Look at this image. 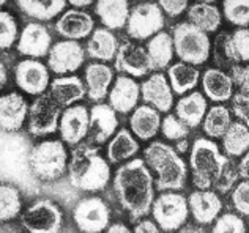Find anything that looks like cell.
I'll list each match as a JSON object with an SVG mask.
<instances>
[{"label":"cell","mask_w":249,"mask_h":233,"mask_svg":"<svg viewBox=\"0 0 249 233\" xmlns=\"http://www.w3.org/2000/svg\"><path fill=\"white\" fill-rule=\"evenodd\" d=\"M114 191L131 219L147 216L155 202V180L145 161L134 158L119 167L114 177Z\"/></svg>","instance_id":"6da1fadb"},{"label":"cell","mask_w":249,"mask_h":233,"mask_svg":"<svg viewBox=\"0 0 249 233\" xmlns=\"http://www.w3.org/2000/svg\"><path fill=\"white\" fill-rule=\"evenodd\" d=\"M68 177L70 183L76 189L98 192L107 186L110 180V167L100 154V148L91 142H85L71 150Z\"/></svg>","instance_id":"7a4b0ae2"},{"label":"cell","mask_w":249,"mask_h":233,"mask_svg":"<svg viewBox=\"0 0 249 233\" xmlns=\"http://www.w3.org/2000/svg\"><path fill=\"white\" fill-rule=\"evenodd\" d=\"M143 161L156 173L158 191H181L185 187L188 167L174 147L161 140L152 142L143 150Z\"/></svg>","instance_id":"3957f363"},{"label":"cell","mask_w":249,"mask_h":233,"mask_svg":"<svg viewBox=\"0 0 249 233\" xmlns=\"http://www.w3.org/2000/svg\"><path fill=\"white\" fill-rule=\"evenodd\" d=\"M229 166L231 163L227 156L221 153L212 139L199 137L194 140L189 154V167L193 172V183L197 189H212L218 186Z\"/></svg>","instance_id":"277c9868"},{"label":"cell","mask_w":249,"mask_h":233,"mask_svg":"<svg viewBox=\"0 0 249 233\" xmlns=\"http://www.w3.org/2000/svg\"><path fill=\"white\" fill-rule=\"evenodd\" d=\"M68 153L60 140H43L32 147L29 167L41 181H54L68 170Z\"/></svg>","instance_id":"5b68a950"},{"label":"cell","mask_w":249,"mask_h":233,"mask_svg":"<svg viewBox=\"0 0 249 233\" xmlns=\"http://www.w3.org/2000/svg\"><path fill=\"white\" fill-rule=\"evenodd\" d=\"M172 40L175 55L181 62L199 67L208 60L210 50H212L210 36L191 22L177 24L172 29Z\"/></svg>","instance_id":"8992f818"},{"label":"cell","mask_w":249,"mask_h":233,"mask_svg":"<svg viewBox=\"0 0 249 233\" xmlns=\"http://www.w3.org/2000/svg\"><path fill=\"white\" fill-rule=\"evenodd\" d=\"M152 213L155 222L164 232H178L186 224L189 216V205L185 196L178 192H162L155 199Z\"/></svg>","instance_id":"52a82bcc"},{"label":"cell","mask_w":249,"mask_h":233,"mask_svg":"<svg viewBox=\"0 0 249 233\" xmlns=\"http://www.w3.org/2000/svg\"><path fill=\"white\" fill-rule=\"evenodd\" d=\"M164 27V11L158 3H139L131 8L126 32L128 35L137 41L153 38L156 33L162 32Z\"/></svg>","instance_id":"ba28073f"},{"label":"cell","mask_w":249,"mask_h":233,"mask_svg":"<svg viewBox=\"0 0 249 233\" xmlns=\"http://www.w3.org/2000/svg\"><path fill=\"white\" fill-rule=\"evenodd\" d=\"M60 118V104L51 93L36 96L29 109V133L36 137L54 134L58 131Z\"/></svg>","instance_id":"9c48e42d"},{"label":"cell","mask_w":249,"mask_h":233,"mask_svg":"<svg viewBox=\"0 0 249 233\" xmlns=\"http://www.w3.org/2000/svg\"><path fill=\"white\" fill-rule=\"evenodd\" d=\"M21 222L29 233H60L63 213L51 200H38L22 213Z\"/></svg>","instance_id":"30bf717a"},{"label":"cell","mask_w":249,"mask_h":233,"mask_svg":"<svg viewBox=\"0 0 249 233\" xmlns=\"http://www.w3.org/2000/svg\"><path fill=\"white\" fill-rule=\"evenodd\" d=\"M73 219L82 233H101L109 227L110 210L103 199L87 197L74 206Z\"/></svg>","instance_id":"8fae6325"},{"label":"cell","mask_w":249,"mask_h":233,"mask_svg":"<svg viewBox=\"0 0 249 233\" xmlns=\"http://www.w3.org/2000/svg\"><path fill=\"white\" fill-rule=\"evenodd\" d=\"M85 60V49L77 41H58L51 48L48 54V67L57 76L73 74Z\"/></svg>","instance_id":"7c38bea8"},{"label":"cell","mask_w":249,"mask_h":233,"mask_svg":"<svg viewBox=\"0 0 249 233\" xmlns=\"http://www.w3.org/2000/svg\"><path fill=\"white\" fill-rule=\"evenodd\" d=\"M15 81L22 92L34 96L44 95L48 87H51L49 69L36 58H27V60H22L16 65Z\"/></svg>","instance_id":"4fadbf2b"},{"label":"cell","mask_w":249,"mask_h":233,"mask_svg":"<svg viewBox=\"0 0 249 233\" xmlns=\"http://www.w3.org/2000/svg\"><path fill=\"white\" fill-rule=\"evenodd\" d=\"M58 131L62 140L68 145L76 147L82 144L90 131V111L82 104L67 107L62 112Z\"/></svg>","instance_id":"5bb4252c"},{"label":"cell","mask_w":249,"mask_h":233,"mask_svg":"<svg viewBox=\"0 0 249 233\" xmlns=\"http://www.w3.org/2000/svg\"><path fill=\"white\" fill-rule=\"evenodd\" d=\"M114 67L120 73L133 77H143L148 74V71H152L147 48H142L141 44L133 41H124L120 44L114 60Z\"/></svg>","instance_id":"9a60e30c"},{"label":"cell","mask_w":249,"mask_h":233,"mask_svg":"<svg viewBox=\"0 0 249 233\" xmlns=\"http://www.w3.org/2000/svg\"><path fill=\"white\" fill-rule=\"evenodd\" d=\"M52 36L40 22H30L22 29L18 40V52L25 57L41 58L51 50Z\"/></svg>","instance_id":"2e32d148"},{"label":"cell","mask_w":249,"mask_h":233,"mask_svg":"<svg viewBox=\"0 0 249 233\" xmlns=\"http://www.w3.org/2000/svg\"><path fill=\"white\" fill-rule=\"evenodd\" d=\"M141 96L145 104L160 112H169L174 106V90L162 73H155L141 85Z\"/></svg>","instance_id":"e0dca14e"},{"label":"cell","mask_w":249,"mask_h":233,"mask_svg":"<svg viewBox=\"0 0 249 233\" xmlns=\"http://www.w3.org/2000/svg\"><path fill=\"white\" fill-rule=\"evenodd\" d=\"M119 129L117 112L110 104H95L90 109V142L95 145L106 144Z\"/></svg>","instance_id":"ac0fdd59"},{"label":"cell","mask_w":249,"mask_h":233,"mask_svg":"<svg viewBox=\"0 0 249 233\" xmlns=\"http://www.w3.org/2000/svg\"><path fill=\"white\" fill-rule=\"evenodd\" d=\"M29 102L21 93L10 92L0 100V125L3 133H16L29 118Z\"/></svg>","instance_id":"d6986e66"},{"label":"cell","mask_w":249,"mask_h":233,"mask_svg":"<svg viewBox=\"0 0 249 233\" xmlns=\"http://www.w3.org/2000/svg\"><path fill=\"white\" fill-rule=\"evenodd\" d=\"M55 30L67 40L79 41L90 36L95 30V21L89 13L77 8L65 11L55 22Z\"/></svg>","instance_id":"ffe728a7"},{"label":"cell","mask_w":249,"mask_h":233,"mask_svg":"<svg viewBox=\"0 0 249 233\" xmlns=\"http://www.w3.org/2000/svg\"><path fill=\"white\" fill-rule=\"evenodd\" d=\"M141 98V85L133 77L120 76L114 81L109 92V104L115 112L128 114L134 111Z\"/></svg>","instance_id":"44dd1931"},{"label":"cell","mask_w":249,"mask_h":233,"mask_svg":"<svg viewBox=\"0 0 249 233\" xmlns=\"http://www.w3.org/2000/svg\"><path fill=\"white\" fill-rule=\"evenodd\" d=\"M189 211L197 224H212L219 217L222 202L219 196L210 189H197L188 199Z\"/></svg>","instance_id":"7402d4cb"},{"label":"cell","mask_w":249,"mask_h":233,"mask_svg":"<svg viewBox=\"0 0 249 233\" xmlns=\"http://www.w3.org/2000/svg\"><path fill=\"white\" fill-rule=\"evenodd\" d=\"M87 96L95 102H101L109 96L110 83L114 81V71L106 63H90L84 73Z\"/></svg>","instance_id":"603a6c76"},{"label":"cell","mask_w":249,"mask_h":233,"mask_svg":"<svg viewBox=\"0 0 249 233\" xmlns=\"http://www.w3.org/2000/svg\"><path fill=\"white\" fill-rule=\"evenodd\" d=\"M49 93L60 107H71L74 102L84 100L87 87L77 76H58L51 82Z\"/></svg>","instance_id":"cb8c5ba5"},{"label":"cell","mask_w":249,"mask_h":233,"mask_svg":"<svg viewBox=\"0 0 249 233\" xmlns=\"http://www.w3.org/2000/svg\"><path fill=\"white\" fill-rule=\"evenodd\" d=\"M161 114L155 107L148 104H142L134 109L129 118L131 131L141 140L153 139L161 129Z\"/></svg>","instance_id":"d4e9b609"},{"label":"cell","mask_w":249,"mask_h":233,"mask_svg":"<svg viewBox=\"0 0 249 233\" xmlns=\"http://www.w3.org/2000/svg\"><path fill=\"white\" fill-rule=\"evenodd\" d=\"M202 88L207 98L214 102H226L233 96L232 76L221 69L210 68L202 76Z\"/></svg>","instance_id":"484cf974"},{"label":"cell","mask_w":249,"mask_h":233,"mask_svg":"<svg viewBox=\"0 0 249 233\" xmlns=\"http://www.w3.org/2000/svg\"><path fill=\"white\" fill-rule=\"evenodd\" d=\"M95 13L106 29L120 30L126 27L131 8L128 0H98Z\"/></svg>","instance_id":"4316f807"},{"label":"cell","mask_w":249,"mask_h":233,"mask_svg":"<svg viewBox=\"0 0 249 233\" xmlns=\"http://www.w3.org/2000/svg\"><path fill=\"white\" fill-rule=\"evenodd\" d=\"M119 40L109 29H95L87 41L85 52L89 57L95 58L98 62H110L115 60V55L119 52Z\"/></svg>","instance_id":"83f0119b"},{"label":"cell","mask_w":249,"mask_h":233,"mask_svg":"<svg viewBox=\"0 0 249 233\" xmlns=\"http://www.w3.org/2000/svg\"><path fill=\"white\" fill-rule=\"evenodd\" d=\"M147 52L152 71H162L164 68L170 67V62H172L175 54L172 35H169L167 32L156 33L153 38H150L147 44Z\"/></svg>","instance_id":"f1b7e54d"},{"label":"cell","mask_w":249,"mask_h":233,"mask_svg":"<svg viewBox=\"0 0 249 233\" xmlns=\"http://www.w3.org/2000/svg\"><path fill=\"white\" fill-rule=\"evenodd\" d=\"M175 115L189 128H197L207 115V100L200 92H191L177 102Z\"/></svg>","instance_id":"f546056e"},{"label":"cell","mask_w":249,"mask_h":233,"mask_svg":"<svg viewBox=\"0 0 249 233\" xmlns=\"http://www.w3.org/2000/svg\"><path fill=\"white\" fill-rule=\"evenodd\" d=\"M18 8L36 21H51L62 15L68 0H15Z\"/></svg>","instance_id":"4dcf8cb0"},{"label":"cell","mask_w":249,"mask_h":233,"mask_svg":"<svg viewBox=\"0 0 249 233\" xmlns=\"http://www.w3.org/2000/svg\"><path fill=\"white\" fill-rule=\"evenodd\" d=\"M170 87H172L174 93L177 95H185L186 92H191L199 83L200 73L194 65H189L185 62L174 63L169 67L167 71Z\"/></svg>","instance_id":"1f68e13d"},{"label":"cell","mask_w":249,"mask_h":233,"mask_svg":"<svg viewBox=\"0 0 249 233\" xmlns=\"http://www.w3.org/2000/svg\"><path fill=\"white\" fill-rule=\"evenodd\" d=\"M139 151V142L134 139L128 129H119L107 145V158L112 164L134 158Z\"/></svg>","instance_id":"d6a6232c"},{"label":"cell","mask_w":249,"mask_h":233,"mask_svg":"<svg viewBox=\"0 0 249 233\" xmlns=\"http://www.w3.org/2000/svg\"><path fill=\"white\" fill-rule=\"evenodd\" d=\"M188 19L197 29L204 30L205 33H213L222 22V15L218 6L212 3H194L188 8Z\"/></svg>","instance_id":"836d02e7"},{"label":"cell","mask_w":249,"mask_h":233,"mask_svg":"<svg viewBox=\"0 0 249 233\" xmlns=\"http://www.w3.org/2000/svg\"><path fill=\"white\" fill-rule=\"evenodd\" d=\"M222 147L229 156H243L249 150V128L241 121H232L231 128L222 135Z\"/></svg>","instance_id":"e575fe53"},{"label":"cell","mask_w":249,"mask_h":233,"mask_svg":"<svg viewBox=\"0 0 249 233\" xmlns=\"http://www.w3.org/2000/svg\"><path fill=\"white\" fill-rule=\"evenodd\" d=\"M224 55L233 63L249 62V29L240 27L224 40Z\"/></svg>","instance_id":"d590c367"},{"label":"cell","mask_w":249,"mask_h":233,"mask_svg":"<svg viewBox=\"0 0 249 233\" xmlns=\"http://www.w3.org/2000/svg\"><path fill=\"white\" fill-rule=\"evenodd\" d=\"M232 125V114L231 111L222 106H213L204 118V131L212 139H222V135L227 133V129Z\"/></svg>","instance_id":"8d00e7d4"},{"label":"cell","mask_w":249,"mask_h":233,"mask_svg":"<svg viewBox=\"0 0 249 233\" xmlns=\"http://www.w3.org/2000/svg\"><path fill=\"white\" fill-rule=\"evenodd\" d=\"M22 199L18 187L11 184H2L0 187V219L3 222L11 221L21 215Z\"/></svg>","instance_id":"74e56055"},{"label":"cell","mask_w":249,"mask_h":233,"mask_svg":"<svg viewBox=\"0 0 249 233\" xmlns=\"http://www.w3.org/2000/svg\"><path fill=\"white\" fill-rule=\"evenodd\" d=\"M224 17L237 27H249V0H224Z\"/></svg>","instance_id":"f35d334b"},{"label":"cell","mask_w":249,"mask_h":233,"mask_svg":"<svg viewBox=\"0 0 249 233\" xmlns=\"http://www.w3.org/2000/svg\"><path fill=\"white\" fill-rule=\"evenodd\" d=\"M19 40L18 22L8 11H2L0 15V46L3 50L13 48V44Z\"/></svg>","instance_id":"ab89813d"},{"label":"cell","mask_w":249,"mask_h":233,"mask_svg":"<svg viewBox=\"0 0 249 233\" xmlns=\"http://www.w3.org/2000/svg\"><path fill=\"white\" fill-rule=\"evenodd\" d=\"M161 133L169 140H183L189 135V126L183 123L177 115H167L161 123Z\"/></svg>","instance_id":"60d3db41"},{"label":"cell","mask_w":249,"mask_h":233,"mask_svg":"<svg viewBox=\"0 0 249 233\" xmlns=\"http://www.w3.org/2000/svg\"><path fill=\"white\" fill-rule=\"evenodd\" d=\"M212 233H246V225L240 216L233 213H226L216 219Z\"/></svg>","instance_id":"b9f144b4"},{"label":"cell","mask_w":249,"mask_h":233,"mask_svg":"<svg viewBox=\"0 0 249 233\" xmlns=\"http://www.w3.org/2000/svg\"><path fill=\"white\" fill-rule=\"evenodd\" d=\"M232 202L240 215L249 216V180L241 181L233 187Z\"/></svg>","instance_id":"7bdbcfd3"},{"label":"cell","mask_w":249,"mask_h":233,"mask_svg":"<svg viewBox=\"0 0 249 233\" xmlns=\"http://www.w3.org/2000/svg\"><path fill=\"white\" fill-rule=\"evenodd\" d=\"M232 112L238 118V121L249 128V95L240 92L232 96Z\"/></svg>","instance_id":"ee69618b"},{"label":"cell","mask_w":249,"mask_h":233,"mask_svg":"<svg viewBox=\"0 0 249 233\" xmlns=\"http://www.w3.org/2000/svg\"><path fill=\"white\" fill-rule=\"evenodd\" d=\"M189 0H158L161 10L170 17H178L188 8Z\"/></svg>","instance_id":"f6af8a7d"},{"label":"cell","mask_w":249,"mask_h":233,"mask_svg":"<svg viewBox=\"0 0 249 233\" xmlns=\"http://www.w3.org/2000/svg\"><path fill=\"white\" fill-rule=\"evenodd\" d=\"M231 76L233 83H237V87L241 90V93L249 95V65H246V67L235 65Z\"/></svg>","instance_id":"bcb514c9"},{"label":"cell","mask_w":249,"mask_h":233,"mask_svg":"<svg viewBox=\"0 0 249 233\" xmlns=\"http://www.w3.org/2000/svg\"><path fill=\"white\" fill-rule=\"evenodd\" d=\"M134 233H161V229L158 227V224L150 219H142L141 222L136 224Z\"/></svg>","instance_id":"7dc6e473"},{"label":"cell","mask_w":249,"mask_h":233,"mask_svg":"<svg viewBox=\"0 0 249 233\" xmlns=\"http://www.w3.org/2000/svg\"><path fill=\"white\" fill-rule=\"evenodd\" d=\"M237 172H238V177L249 180V150L243 154V158H241L240 164L237 167Z\"/></svg>","instance_id":"c3c4849f"},{"label":"cell","mask_w":249,"mask_h":233,"mask_svg":"<svg viewBox=\"0 0 249 233\" xmlns=\"http://www.w3.org/2000/svg\"><path fill=\"white\" fill-rule=\"evenodd\" d=\"M106 233H131V230L124 224H112L107 227Z\"/></svg>","instance_id":"681fc988"},{"label":"cell","mask_w":249,"mask_h":233,"mask_svg":"<svg viewBox=\"0 0 249 233\" xmlns=\"http://www.w3.org/2000/svg\"><path fill=\"white\" fill-rule=\"evenodd\" d=\"M95 0H68L70 5H73L74 8H85V6H89L93 3Z\"/></svg>","instance_id":"f907efd6"},{"label":"cell","mask_w":249,"mask_h":233,"mask_svg":"<svg viewBox=\"0 0 249 233\" xmlns=\"http://www.w3.org/2000/svg\"><path fill=\"white\" fill-rule=\"evenodd\" d=\"M178 233H205L204 229H200V227H194V225H183V227L178 230Z\"/></svg>","instance_id":"816d5d0a"},{"label":"cell","mask_w":249,"mask_h":233,"mask_svg":"<svg viewBox=\"0 0 249 233\" xmlns=\"http://www.w3.org/2000/svg\"><path fill=\"white\" fill-rule=\"evenodd\" d=\"M177 144H178V145H177V151H178V153H183V151L188 150V142H186V139L178 140Z\"/></svg>","instance_id":"f5cc1de1"},{"label":"cell","mask_w":249,"mask_h":233,"mask_svg":"<svg viewBox=\"0 0 249 233\" xmlns=\"http://www.w3.org/2000/svg\"><path fill=\"white\" fill-rule=\"evenodd\" d=\"M0 83H2V87H5V83H6V68H5V65H2V81H0Z\"/></svg>","instance_id":"db71d44e"},{"label":"cell","mask_w":249,"mask_h":233,"mask_svg":"<svg viewBox=\"0 0 249 233\" xmlns=\"http://www.w3.org/2000/svg\"><path fill=\"white\" fill-rule=\"evenodd\" d=\"M197 3H213V2H216V0H196Z\"/></svg>","instance_id":"11a10c76"},{"label":"cell","mask_w":249,"mask_h":233,"mask_svg":"<svg viewBox=\"0 0 249 233\" xmlns=\"http://www.w3.org/2000/svg\"><path fill=\"white\" fill-rule=\"evenodd\" d=\"M6 3V0H0V5H5Z\"/></svg>","instance_id":"9f6ffc18"},{"label":"cell","mask_w":249,"mask_h":233,"mask_svg":"<svg viewBox=\"0 0 249 233\" xmlns=\"http://www.w3.org/2000/svg\"><path fill=\"white\" fill-rule=\"evenodd\" d=\"M142 2H145V0H142Z\"/></svg>","instance_id":"6f0895ef"}]
</instances>
